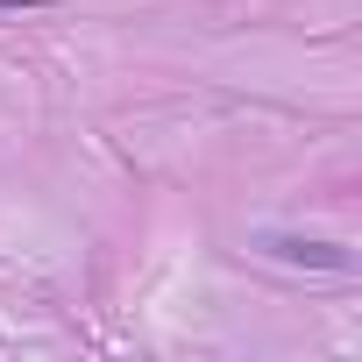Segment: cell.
<instances>
[{
	"label": "cell",
	"mask_w": 362,
	"mask_h": 362,
	"mask_svg": "<svg viewBox=\"0 0 362 362\" xmlns=\"http://www.w3.org/2000/svg\"><path fill=\"white\" fill-rule=\"evenodd\" d=\"M29 8H50V0H0V15H29Z\"/></svg>",
	"instance_id": "cell-2"
},
{
	"label": "cell",
	"mask_w": 362,
	"mask_h": 362,
	"mask_svg": "<svg viewBox=\"0 0 362 362\" xmlns=\"http://www.w3.org/2000/svg\"><path fill=\"white\" fill-rule=\"evenodd\" d=\"M256 249H263V256H277V263H305V270H334V277H341V270H355V256H348L341 242H305V235H263Z\"/></svg>",
	"instance_id": "cell-1"
}]
</instances>
